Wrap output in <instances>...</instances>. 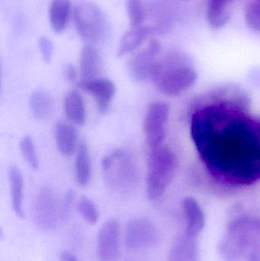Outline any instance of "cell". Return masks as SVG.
<instances>
[{
	"label": "cell",
	"instance_id": "obj_2",
	"mask_svg": "<svg viewBox=\"0 0 260 261\" xmlns=\"http://www.w3.org/2000/svg\"><path fill=\"white\" fill-rule=\"evenodd\" d=\"M103 178L108 188L115 193L134 191L139 182L137 163L133 155L125 149H117L102 161Z\"/></svg>",
	"mask_w": 260,
	"mask_h": 261
},
{
	"label": "cell",
	"instance_id": "obj_25",
	"mask_svg": "<svg viewBox=\"0 0 260 261\" xmlns=\"http://www.w3.org/2000/svg\"><path fill=\"white\" fill-rule=\"evenodd\" d=\"M40 53H41L42 59L44 62L50 63L53 58V43L50 38L43 36L39 38L38 41Z\"/></svg>",
	"mask_w": 260,
	"mask_h": 261
},
{
	"label": "cell",
	"instance_id": "obj_24",
	"mask_svg": "<svg viewBox=\"0 0 260 261\" xmlns=\"http://www.w3.org/2000/svg\"><path fill=\"white\" fill-rule=\"evenodd\" d=\"M244 18L250 30L260 33V0H251L247 5Z\"/></svg>",
	"mask_w": 260,
	"mask_h": 261
},
{
	"label": "cell",
	"instance_id": "obj_8",
	"mask_svg": "<svg viewBox=\"0 0 260 261\" xmlns=\"http://www.w3.org/2000/svg\"><path fill=\"white\" fill-rule=\"evenodd\" d=\"M35 215L40 226L45 229L53 228L58 218H61V206L50 187H42L38 191L35 199Z\"/></svg>",
	"mask_w": 260,
	"mask_h": 261
},
{
	"label": "cell",
	"instance_id": "obj_19",
	"mask_svg": "<svg viewBox=\"0 0 260 261\" xmlns=\"http://www.w3.org/2000/svg\"><path fill=\"white\" fill-rule=\"evenodd\" d=\"M232 0H209L207 20L214 29L224 27L230 20L228 6Z\"/></svg>",
	"mask_w": 260,
	"mask_h": 261
},
{
	"label": "cell",
	"instance_id": "obj_9",
	"mask_svg": "<svg viewBox=\"0 0 260 261\" xmlns=\"http://www.w3.org/2000/svg\"><path fill=\"white\" fill-rule=\"evenodd\" d=\"M155 239V228L148 219H134L127 225L125 243L130 249L146 248L152 245Z\"/></svg>",
	"mask_w": 260,
	"mask_h": 261
},
{
	"label": "cell",
	"instance_id": "obj_15",
	"mask_svg": "<svg viewBox=\"0 0 260 261\" xmlns=\"http://www.w3.org/2000/svg\"><path fill=\"white\" fill-rule=\"evenodd\" d=\"M9 179L12 208L18 217L23 219L24 216L23 210L24 179L21 170L16 166L12 165L9 167Z\"/></svg>",
	"mask_w": 260,
	"mask_h": 261
},
{
	"label": "cell",
	"instance_id": "obj_6",
	"mask_svg": "<svg viewBox=\"0 0 260 261\" xmlns=\"http://www.w3.org/2000/svg\"><path fill=\"white\" fill-rule=\"evenodd\" d=\"M161 48L160 43L157 40L153 39L146 48L137 52L131 58L128 62V70L134 81L141 82L151 77Z\"/></svg>",
	"mask_w": 260,
	"mask_h": 261
},
{
	"label": "cell",
	"instance_id": "obj_11",
	"mask_svg": "<svg viewBox=\"0 0 260 261\" xmlns=\"http://www.w3.org/2000/svg\"><path fill=\"white\" fill-rule=\"evenodd\" d=\"M102 66V58L99 51L94 46L86 44L81 51L79 87L99 78Z\"/></svg>",
	"mask_w": 260,
	"mask_h": 261
},
{
	"label": "cell",
	"instance_id": "obj_28",
	"mask_svg": "<svg viewBox=\"0 0 260 261\" xmlns=\"http://www.w3.org/2000/svg\"><path fill=\"white\" fill-rule=\"evenodd\" d=\"M61 261H78L77 258L75 257L74 254L68 251H64L60 255Z\"/></svg>",
	"mask_w": 260,
	"mask_h": 261
},
{
	"label": "cell",
	"instance_id": "obj_7",
	"mask_svg": "<svg viewBox=\"0 0 260 261\" xmlns=\"http://www.w3.org/2000/svg\"><path fill=\"white\" fill-rule=\"evenodd\" d=\"M120 223L109 219L99 230L97 239V256L100 261H117L120 253Z\"/></svg>",
	"mask_w": 260,
	"mask_h": 261
},
{
	"label": "cell",
	"instance_id": "obj_5",
	"mask_svg": "<svg viewBox=\"0 0 260 261\" xmlns=\"http://www.w3.org/2000/svg\"><path fill=\"white\" fill-rule=\"evenodd\" d=\"M169 117V107L166 102L157 101L148 107L143 118V129L150 150L163 146Z\"/></svg>",
	"mask_w": 260,
	"mask_h": 261
},
{
	"label": "cell",
	"instance_id": "obj_10",
	"mask_svg": "<svg viewBox=\"0 0 260 261\" xmlns=\"http://www.w3.org/2000/svg\"><path fill=\"white\" fill-rule=\"evenodd\" d=\"M81 88L93 96L101 114L108 111L116 91L115 85L111 80L97 78L84 84Z\"/></svg>",
	"mask_w": 260,
	"mask_h": 261
},
{
	"label": "cell",
	"instance_id": "obj_17",
	"mask_svg": "<svg viewBox=\"0 0 260 261\" xmlns=\"http://www.w3.org/2000/svg\"><path fill=\"white\" fill-rule=\"evenodd\" d=\"M70 0H53L49 9V20L52 30L56 34L65 30L71 13Z\"/></svg>",
	"mask_w": 260,
	"mask_h": 261
},
{
	"label": "cell",
	"instance_id": "obj_27",
	"mask_svg": "<svg viewBox=\"0 0 260 261\" xmlns=\"http://www.w3.org/2000/svg\"><path fill=\"white\" fill-rule=\"evenodd\" d=\"M64 74L66 80L72 84L77 81V71H76V67L73 64H66L64 69Z\"/></svg>",
	"mask_w": 260,
	"mask_h": 261
},
{
	"label": "cell",
	"instance_id": "obj_3",
	"mask_svg": "<svg viewBox=\"0 0 260 261\" xmlns=\"http://www.w3.org/2000/svg\"><path fill=\"white\" fill-rule=\"evenodd\" d=\"M177 158L174 152L167 147L150 150L147 175V193L151 200L163 196L172 182L177 168Z\"/></svg>",
	"mask_w": 260,
	"mask_h": 261
},
{
	"label": "cell",
	"instance_id": "obj_14",
	"mask_svg": "<svg viewBox=\"0 0 260 261\" xmlns=\"http://www.w3.org/2000/svg\"><path fill=\"white\" fill-rule=\"evenodd\" d=\"M152 28L139 26L125 32L119 44L118 56L124 57L138 48L153 33Z\"/></svg>",
	"mask_w": 260,
	"mask_h": 261
},
{
	"label": "cell",
	"instance_id": "obj_13",
	"mask_svg": "<svg viewBox=\"0 0 260 261\" xmlns=\"http://www.w3.org/2000/svg\"><path fill=\"white\" fill-rule=\"evenodd\" d=\"M55 139L58 150L64 156H71L76 151L77 132L70 124L64 121L58 122L55 126Z\"/></svg>",
	"mask_w": 260,
	"mask_h": 261
},
{
	"label": "cell",
	"instance_id": "obj_1",
	"mask_svg": "<svg viewBox=\"0 0 260 261\" xmlns=\"http://www.w3.org/2000/svg\"><path fill=\"white\" fill-rule=\"evenodd\" d=\"M151 78L160 93L175 96L192 87L198 75L180 55L169 53L157 60Z\"/></svg>",
	"mask_w": 260,
	"mask_h": 261
},
{
	"label": "cell",
	"instance_id": "obj_18",
	"mask_svg": "<svg viewBox=\"0 0 260 261\" xmlns=\"http://www.w3.org/2000/svg\"><path fill=\"white\" fill-rule=\"evenodd\" d=\"M66 117L77 125H83L85 121V108L83 99L77 90L69 92L64 99Z\"/></svg>",
	"mask_w": 260,
	"mask_h": 261
},
{
	"label": "cell",
	"instance_id": "obj_22",
	"mask_svg": "<svg viewBox=\"0 0 260 261\" xmlns=\"http://www.w3.org/2000/svg\"><path fill=\"white\" fill-rule=\"evenodd\" d=\"M76 208L82 219L90 225H95L99 220L97 207L90 198L82 196L76 202Z\"/></svg>",
	"mask_w": 260,
	"mask_h": 261
},
{
	"label": "cell",
	"instance_id": "obj_21",
	"mask_svg": "<svg viewBox=\"0 0 260 261\" xmlns=\"http://www.w3.org/2000/svg\"><path fill=\"white\" fill-rule=\"evenodd\" d=\"M126 10L131 27L141 26L146 18V9L142 0H126Z\"/></svg>",
	"mask_w": 260,
	"mask_h": 261
},
{
	"label": "cell",
	"instance_id": "obj_4",
	"mask_svg": "<svg viewBox=\"0 0 260 261\" xmlns=\"http://www.w3.org/2000/svg\"><path fill=\"white\" fill-rule=\"evenodd\" d=\"M73 21L78 35L87 44H102L109 37L108 18L103 11L92 2H82L73 10Z\"/></svg>",
	"mask_w": 260,
	"mask_h": 261
},
{
	"label": "cell",
	"instance_id": "obj_23",
	"mask_svg": "<svg viewBox=\"0 0 260 261\" xmlns=\"http://www.w3.org/2000/svg\"><path fill=\"white\" fill-rule=\"evenodd\" d=\"M20 149L23 158L29 167L33 170H38L39 168V159L32 138L29 136L23 137L20 142Z\"/></svg>",
	"mask_w": 260,
	"mask_h": 261
},
{
	"label": "cell",
	"instance_id": "obj_16",
	"mask_svg": "<svg viewBox=\"0 0 260 261\" xmlns=\"http://www.w3.org/2000/svg\"><path fill=\"white\" fill-rule=\"evenodd\" d=\"M183 211L187 219L188 234L195 236L204 228L205 216L198 202L192 197L185 198L183 202Z\"/></svg>",
	"mask_w": 260,
	"mask_h": 261
},
{
	"label": "cell",
	"instance_id": "obj_12",
	"mask_svg": "<svg viewBox=\"0 0 260 261\" xmlns=\"http://www.w3.org/2000/svg\"><path fill=\"white\" fill-rule=\"evenodd\" d=\"M29 108L35 119L45 120L54 112L55 103L51 95L42 89L32 92L28 99Z\"/></svg>",
	"mask_w": 260,
	"mask_h": 261
},
{
	"label": "cell",
	"instance_id": "obj_26",
	"mask_svg": "<svg viewBox=\"0 0 260 261\" xmlns=\"http://www.w3.org/2000/svg\"><path fill=\"white\" fill-rule=\"evenodd\" d=\"M75 193L73 190H68L66 193L63 199L62 203L61 205V219H65L68 217L71 210L72 205H73V200H74Z\"/></svg>",
	"mask_w": 260,
	"mask_h": 261
},
{
	"label": "cell",
	"instance_id": "obj_20",
	"mask_svg": "<svg viewBox=\"0 0 260 261\" xmlns=\"http://www.w3.org/2000/svg\"><path fill=\"white\" fill-rule=\"evenodd\" d=\"M76 182L81 187H85L91 179V162L86 143L81 142L78 146L75 162Z\"/></svg>",
	"mask_w": 260,
	"mask_h": 261
}]
</instances>
